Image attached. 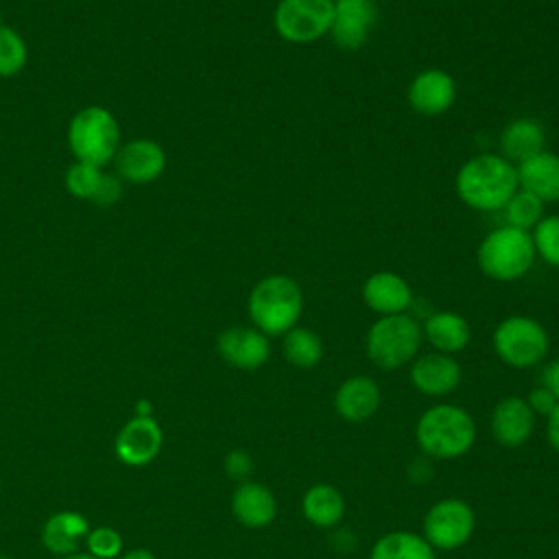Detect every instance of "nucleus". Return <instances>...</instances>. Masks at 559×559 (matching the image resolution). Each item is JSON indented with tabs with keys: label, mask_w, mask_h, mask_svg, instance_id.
<instances>
[{
	"label": "nucleus",
	"mask_w": 559,
	"mask_h": 559,
	"mask_svg": "<svg viewBox=\"0 0 559 559\" xmlns=\"http://www.w3.org/2000/svg\"><path fill=\"white\" fill-rule=\"evenodd\" d=\"M454 188L467 207L496 212L518 192V170L498 153H480L459 168Z\"/></svg>",
	"instance_id": "nucleus-1"
},
{
	"label": "nucleus",
	"mask_w": 559,
	"mask_h": 559,
	"mask_svg": "<svg viewBox=\"0 0 559 559\" xmlns=\"http://www.w3.org/2000/svg\"><path fill=\"white\" fill-rule=\"evenodd\" d=\"M419 452L430 461H454L465 456L476 441L474 417L456 404H435L415 424Z\"/></svg>",
	"instance_id": "nucleus-2"
},
{
	"label": "nucleus",
	"mask_w": 559,
	"mask_h": 559,
	"mask_svg": "<svg viewBox=\"0 0 559 559\" xmlns=\"http://www.w3.org/2000/svg\"><path fill=\"white\" fill-rule=\"evenodd\" d=\"M247 312L253 328L266 336H284L304 312V293L288 275H266L251 288Z\"/></svg>",
	"instance_id": "nucleus-3"
},
{
	"label": "nucleus",
	"mask_w": 559,
	"mask_h": 559,
	"mask_svg": "<svg viewBox=\"0 0 559 559\" xmlns=\"http://www.w3.org/2000/svg\"><path fill=\"white\" fill-rule=\"evenodd\" d=\"M535 260L531 231L502 225L489 231L476 251V262L483 275L496 282H515L524 277Z\"/></svg>",
	"instance_id": "nucleus-4"
},
{
	"label": "nucleus",
	"mask_w": 559,
	"mask_h": 559,
	"mask_svg": "<svg viewBox=\"0 0 559 559\" xmlns=\"http://www.w3.org/2000/svg\"><path fill=\"white\" fill-rule=\"evenodd\" d=\"M421 341V325L411 314H389L367 330L365 352L378 369L393 371L417 358Z\"/></svg>",
	"instance_id": "nucleus-5"
},
{
	"label": "nucleus",
	"mask_w": 559,
	"mask_h": 559,
	"mask_svg": "<svg viewBox=\"0 0 559 559\" xmlns=\"http://www.w3.org/2000/svg\"><path fill=\"white\" fill-rule=\"evenodd\" d=\"M68 144L76 162L105 166L120 148V124L105 107H83L70 120Z\"/></svg>",
	"instance_id": "nucleus-6"
},
{
	"label": "nucleus",
	"mask_w": 559,
	"mask_h": 559,
	"mask_svg": "<svg viewBox=\"0 0 559 559\" xmlns=\"http://www.w3.org/2000/svg\"><path fill=\"white\" fill-rule=\"evenodd\" d=\"M496 356L513 369H531L544 362L550 349L546 328L526 314H511L502 319L491 336Z\"/></svg>",
	"instance_id": "nucleus-7"
},
{
	"label": "nucleus",
	"mask_w": 559,
	"mask_h": 559,
	"mask_svg": "<svg viewBox=\"0 0 559 559\" xmlns=\"http://www.w3.org/2000/svg\"><path fill=\"white\" fill-rule=\"evenodd\" d=\"M476 528L474 509L461 498H441L428 507L421 535L435 550H459L463 548Z\"/></svg>",
	"instance_id": "nucleus-8"
},
{
	"label": "nucleus",
	"mask_w": 559,
	"mask_h": 559,
	"mask_svg": "<svg viewBox=\"0 0 559 559\" xmlns=\"http://www.w3.org/2000/svg\"><path fill=\"white\" fill-rule=\"evenodd\" d=\"M332 13L334 0H280L273 26L290 44H312L330 33Z\"/></svg>",
	"instance_id": "nucleus-9"
},
{
	"label": "nucleus",
	"mask_w": 559,
	"mask_h": 559,
	"mask_svg": "<svg viewBox=\"0 0 559 559\" xmlns=\"http://www.w3.org/2000/svg\"><path fill=\"white\" fill-rule=\"evenodd\" d=\"M376 22H378L376 0H334L330 35L338 48L358 50L367 44Z\"/></svg>",
	"instance_id": "nucleus-10"
},
{
	"label": "nucleus",
	"mask_w": 559,
	"mask_h": 559,
	"mask_svg": "<svg viewBox=\"0 0 559 559\" xmlns=\"http://www.w3.org/2000/svg\"><path fill=\"white\" fill-rule=\"evenodd\" d=\"M411 384L426 397H445L461 384L463 369L450 354L428 352L411 362Z\"/></svg>",
	"instance_id": "nucleus-11"
},
{
	"label": "nucleus",
	"mask_w": 559,
	"mask_h": 559,
	"mask_svg": "<svg viewBox=\"0 0 559 559\" xmlns=\"http://www.w3.org/2000/svg\"><path fill=\"white\" fill-rule=\"evenodd\" d=\"M218 356L242 371L260 369L271 356V343L264 332L253 325H234L218 334Z\"/></svg>",
	"instance_id": "nucleus-12"
},
{
	"label": "nucleus",
	"mask_w": 559,
	"mask_h": 559,
	"mask_svg": "<svg viewBox=\"0 0 559 559\" xmlns=\"http://www.w3.org/2000/svg\"><path fill=\"white\" fill-rule=\"evenodd\" d=\"M164 432L153 417L133 415L116 435V456L131 467L151 463L162 450Z\"/></svg>",
	"instance_id": "nucleus-13"
},
{
	"label": "nucleus",
	"mask_w": 559,
	"mask_h": 559,
	"mask_svg": "<svg viewBox=\"0 0 559 559\" xmlns=\"http://www.w3.org/2000/svg\"><path fill=\"white\" fill-rule=\"evenodd\" d=\"M456 100V83L441 68L417 72L408 85V103L421 116H441Z\"/></svg>",
	"instance_id": "nucleus-14"
},
{
	"label": "nucleus",
	"mask_w": 559,
	"mask_h": 559,
	"mask_svg": "<svg viewBox=\"0 0 559 559\" xmlns=\"http://www.w3.org/2000/svg\"><path fill=\"white\" fill-rule=\"evenodd\" d=\"M491 437L504 448L524 445L535 430V413L524 397L507 395L502 397L489 417Z\"/></svg>",
	"instance_id": "nucleus-15"
},
{
	"label": "nucleus",
	"mask_w": 559,
	"mask_h": 559,
	"mask_svg": "<svg viewBox=\"0 0 559 559\" xmlns=\"http://www.w3.org/2000/svg\"><path fill=\"white\" fill-rule=\"evenodd\" d=\"M382 395H380V386L371 376H349L345 378L332 397L334 411L341 419H345L347 424H362L367 419H371L378 408H380Z\"/></svg>",
	"instance_id": "nucleus-16"
},
{
	"label": "nucleus",
	"mask_w": 559,
	"mask_h": 559,
	"mask_svg": "<svg viewBox=\"0 0 559 559\" xmlns=\"http://www.w3.org/2000/svg\"><path fill=\"white\" fill-rule=\"evenodd\" d=\"M116 173L131 183H151L166 168V153L155 140H131L114 157Z\"/></svg>",
	"instance_id": "nucleus-17"
},
{
	"label": "nucleus",
	"mask_w": 559,
	"mask_h": 559,
	"mask_svg": "<svg viewBox=\"0 0 559 559\" xmlns=\"http://www.w3.org/2000/svg\"><path fill=\"white\" fill-rule=\"evenodd\" d=\"M360 293H362V301L367 304V308L380 317L404 314L413 304L411 284L393 271L371 273L365 280Z\"/></svg>",
	"instance_id": "nucleus-18"
},
{
	"label": "nucleus",
	"mask_w": 559,
	"mask_h": 559,
	"mask_svg": "<svg viewBox=\"0 0 559 559\" xmlns=\"http://www.w3.org/2000/svg\"><path fill=\"white\" fill-rule=\"evenodd\" d=\"M231 513L245 528H266L277 518L275 493L258 480H242L231 493Z\"/></svg>",
	"instance_id": "nucleus-19"
},
{
	"label": "nucleus",
	"mask_w": 559,
	"mask_h": 559,
	"mask_svg": "<svg viewBox=\"0 0 559 559\" xmlns=\"http://www.w3.org/2000/svg\"><path fill=\"white\" fill-rule=\"evenodd\" d=\"M518 183L522 190L535 194L539 201H559V155L552 151H539L526 162L515 166Z\"/></svg>",
	"instance_id": "nucleus-20"
},
{
	"label": "nucleus",
	"mask_w": 559,
	"mask_h": 559,
	"mask_svg": "<svg viewBox=\"0 0 559 559\" xmlns=\"http://www.w3.org/2000/svg\"><path fill=\"white\" fill-rule=\"evenodd\" d=\"M421 334L435 347V352L450 354V356L463 352L467 347L469 338H472V330H469L467 319L461 317L459 312H452V310L432 312L424 321Z\"/></svg>",
	"instance_id": "nucleus-21"
},
{
	"label": "nucleus",
	"mask_w": 559,
	"mask_h": 559,
	"mask_svg": "<svg viewBox=\"0 0 559 559\" xmlns=\"http://www.w3.org/2000/svg\"><path fill=\"white\" fill-rule=\"evenodd\" d=\"M544 144H546L544 127L528 116L511 120L500 133V155L513 166L544 151Z\"/></svg>",
	"instance_id": "nucleus-22"
},
{
	"label": "nucleus",
	"mask_w": 559,
	"mask_h": 559,
	"mask_svg": "<svg viewBox=\"0 0 559 559\" xmlns=\"http://www.w3.org/2000/svg\"><path fill=\"white\" fill-rule=\"evenodd\" d=\"M301 513L314 528H336L345 518V498L330 483H314L301 496Z\"/></svg>",
	"instance_id": "nucleus-23"
},
{
	"label": "nucleus",
	"mask_w": 559,
	"mask_h": 559,
	"mask_svg": "<svg viewBox=\"0 0 559 559\" xmlns=\"http://www.w3.org/2000/svg\"><path fill=\"white\" fill-rule=\"evenodd\" d=\"M90 533V522L76 511H59L50 515L41 528L44 546L55 555H72L81 539Z\"/></svg>",
	"instance_id": "nucleus-24"
},
{
	"label": "nucleus",
	"mask_w": 559,
	"mask_h": 559,
	"mask_svg": "<svg viewBox=\"0 0 559 559\" xmlns=\"http://www.w3.org/2000/svg\"><path fill=\"white\" fill-rule=\"evenodd\" d=\"M369 559H437V550L421 533L389 531L373 542Z\"/></svg>",
	"instance_id": "nucleus-25"
},
{
	"label": "nucleus",
	"mask_w": 559,
	"mask_h": 559,
	"mask_svg": "<svg viewBox=\"0 0 559 559\" xmlns=\"http://www.w3.org/2000/svg\"><path fill=\"white\" fill-rule=\"evenodd\" d=\"M323 341L321 336L304 325L290 328L282 336V356L288 365L297 369H312L323 360Z\"/></svg>",
	"instance_id": "nucleus-26"
},
{
	"label": "nucleus",
	"mask_w": 559,
	"mask_h": 559,
	"mask_svg": "<svg viewBox=\"0 0 559 559\" xmlns=\"http://www.w3.org/2000/svg\"><path fill=\"white\" fill-rule=\"evenodd\" d=\"M507 225L531 231L544 216V201H539L535 194L518 188V192L509 199V203L502 207Z\"/></svg>",
	"instance_id": "nucleus-27"
},
{
	"label": "nucleus",
	"mask_w": 559,
	"mask_h": 559,
	"mask_svg": "<svg viewBox=\"0 0 559 559\" xmlns=\"http://www.w3.org/2000/svg\"><path fill=\"white\" fill-rule=\"evenodd\" d=\"M26 59L28 50L22 35L0 24V76L9 79L17 74L26 66Z\"/></svg>",
	"instance_id": "nucleus-28"
},
{
	"label": "nucleus",
	"mask_w": 559,
	"mask_h": 559,
	"mask_svg": "<svg viewBox=\"0 0 559 559\" xmlns=\"http://www.w3.org/2000/svg\"><path fill=\"white\" fill-rule=\"evenodd\" d=\"M531 238L535 255H539L546 264L559 269V214L542 216V221L533 227Z\"/></svg>",
	"instance_id": "nucleus-29"
},
{
	"label": "nucleus",
	"mask_w": 559,
	"mask_h": 559,
	"mask_svg": "<svg viewBox=\"0 0 559 559\" xmlns=\"http://www.w3.org/2000/svg\"><path fill=\"white\" fill-rule=\"evenodd\" d=\"M103 179L100 166L87 162H74L66 170V190L76 199H94Z\"/></svg>",
	"instance_id": "nucleus-30"
},
{
	"label": "nucleus",
	"mask_w": 559,
	"mask_h": 559,
	"mask_svg": "<svg viewBox=\"0 0 559 559\" xmlns=\"http://www.w3.org/2000/svg\"><path fill=\"white\" fill-rule=\"evenodd\" d=\"M85 544L92 557L116 559L122 550V535L111 526H98V528H90Z\"/></svg>",
	"instance_id": "nucleus-31"
},
{
	"label": "nucleus",
	"mask_w": 559,
	"mask_h": 559,
	"mask_svg": "<svg viewBox=\"0 0 559 559\" xmlns=\"http://www.w3.org/2000/svg\"><path fill=\"white\" fill-rule=\"evenodd\" d=\"M223 467H225V474H227L231 480L242 483V480H249V474L253 472V461H251V456H249L247 450L236 448V450L227 452V456H225V461H223Z\"/></svg>",
	"instance_id": "nucleus-32"
},
{
	"label": "nucleus",
	"mask_w": 559,
	"mask_h": 559,
	"mask_svg": "<svg viewBox=\"0 0 559 559\" xmlns=\"http://www.w3.org/2000/svg\"><path fill=\"white\" fill-rule=\"evenodd\" d=\"M524 400H526V404L531 406V411L535 413V417H537V415L548 417V415L552 413V408L557 406V397H555L546 386H542V384L535 386V389H531Z\"/></svg>",
	"instance_id": "nucleus-33"
},
{
	"label": "nucleus",
	"mask_w": 559,
	"mask_h": 559,
	"mask_svg": "<svg viewBox=\"0 0 559 559\" xmlns=\"http://www.w3.org/2000/svg\"><path fill=\"white\" fill-rule=\"evenodd\" d=\"M120 192H122V186L120 181L114 177V175H107L103 173V179H100V186L94 194V203L96 205H114L118 199H120Z\"/></svg>",
	"instance_id": "nucleus-34"
},
{
	"label": "nucleus",
	"mask_w": 559,
	"mask_h": 559,
	"mask_svg": "<svg viewBox=\"0 0 559 559\" xmlns=\"http://www.w3.org/2000/svg\"><path fill=\"white\" fill-rule=\"evenodd\" d=\"M539 384L546 386L559 402V358L544 365L542 376H539Z\"/></svg>",
	"instance_id": "nucleus-35"
},
{
	"label": "nucleus",
	"mask_w": 559,
	"mask_h": 559,
	"mask_svg": "<svg viewBox=\"0 0 559 559\" xmlns=\"http://www.w3.org/2000/svg\"><path fill=\"white\" fill-rule=\"evenodd\" d=\"M546 439L555 452H559V402L546 417Z\"/></svg>",
	"instance_id": "nucleus-36"
},
{
	"label": "nucleus",
	"mask_w": 559,
	"mask_h": 559,
	"mask_svg": "<svg viewBox=\"0 0 559 559\" xmlns=\"http://www.w3.org/2000/svg\"><path fill=\"white\" fill-rule=\"evenodd\" d=\"M122 559H155V555L146 548H135V550H129L127 555H122Z\"/></svg>",
	"instance_id": "nucleus-37"
},
{
	"label": "nucleus",
	"mask_w": 559,
	"mask_h": 559,
	"mask_svg": "<svg viewBox=\"0 0 559 559\" xmlns=\"http://www.w3.org/2000/svg\"><path fill=\"white\" fill-rule=\"evenodd\" d=\"M135 415H138V417H151V404H148L146 400L138 402V404H135Z\"/></svg>",
	"instance_id": "nucleus-38"
},
{
	"label": "nucleus",
	"mask_w": 559,
	"mask_h": 559,
	"mask_svg": "<svg viewBox=\"0 0 559 559\" xmlns=\"http://www.w3.org/2000/svg\"><path fill=\"white\" fill-rule=\"evenodd\" d=\"M61 559H96V557H92L90 552H72V555L61 557Z\"/></svg>",
	"instance_id": "nucleus-39"
},
{
	"label": "nucleus",
	"mask_w": 559,
	"mask_h": 559,
	"mask_svg": "<svg viewBox=\"0 0 559 559\" xmlns=\"http://www.w3.org/2000/svg\"><path fill=\"white\" fill-rule=\"evenodd\" d=\"M0 559H7V557H4V555H2V552H0Z\"/></svg>",
	"instance_id": "nucleus-40"
}]
</instances>
